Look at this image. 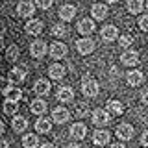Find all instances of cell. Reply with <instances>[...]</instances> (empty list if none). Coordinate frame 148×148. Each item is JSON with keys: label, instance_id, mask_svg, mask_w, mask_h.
<instances>
[{"label": "cell", "instance_id": "1", "mask_svg": "<svg viewBox=\"0 0 148 148\" xmlns=\"http://www.w3.org/2000/svg\"><path fill=\"white\" fill-rule=\"evenodd\" d=\"M98 91H100V87H98V82H96L95 78L85 76V78L82 80V92H83L85 96L92 98V96H96V95H98Z\"/></svg>", "mask_w": 148, "mask_h": 148}, {"label": "cell", "instance_id": "2", "mask_svg": "<svg viewBox=\"0 0 148 148\" xmlns=\"http://www.w3.org/2000/svg\"><path fill=\"white\" fill-rule=\"evenodd\" d=\"M95 46H96L95 39H91V37H83V39H78V43H76V50H78L80 54L87 56V54H91L92 50H95Z\"/></svg>", "mask_w": 148, "mask_h": 148}, {"label": "cell", "instance_id": "3", "mask_svg": "<svg viewBox=\"0 0 148 148\" xmlns=\"http://www.w3.org/2000/svg\"><path fill=\"white\" fill-rule=\"evenodd\" d=\"M26 67L24 65H21V67H15L11 72H9V76H8V80L11 85H18L21 82H24V78H26Z\"/></svg>", "mask_w": 148, "mask_h": 148}, {"label": "cell", "instance_id": "4", "mask_svg": "<svg viewBox=\"0 0 148 148\" xmlns=\"http://www.w3.org/2000/svg\"><path fill=\"white\" fill-rule=\"evenodd\" d=\"M69 119H71V111L67 108H56L52 111V120L56 124H65Z\"/></svg>", "mask_w": 148, "mask_h": 148}, {"label": "cell", "instance_id": "5", "mask_svg": "<svg viewBox=\"0 0 148 148\" xmlns=\"http://www.w3.org/2000/svg\"><path fill=\"white\" fill-rule=\"evenodd\" d=\"M30 54L34 56L35 59H41V58H45V54H46V43L45 41H34L30 46Z\"/></svg>", "mask_w": 148, "mask_h": 148}, {"label": "cell", "instance_id": "6", "mask_svg": "<svg viewBox=\"0 0 148 148\" xmlns=\"http://www.w3.org/2000/svg\"><path fill=\"white\" fill-rule=\"evenodd\" d=\"M100 35H102V41H106V43H111V41H115V39L119 37V30H117V26L108 24V26L102 28Z\"/></svg>", "mask_w": 148, "mask_h": 148}, {"label": "cell", "instance_id": "7", "mask_svg": "<svg viewBox=\"0 0 148 148\" xmlns=\"http://www.w3.org/2000/svg\"><path fill=\"white\" fill-rule=\"evenodd\" d=\"M17 13L18 17H32L34 15V2H30V0H21L17 6Z\"/></svg>", "mask_w": 148, "mask_h": 148}, {"label": "cell", "instance_id": "8", "mask_svg": "<svg viewBox=\"0 0 148 148\" xmlns=\"http://www.w3.org/2000/svg\"><path fill=\"white\" fill-rule=\"evenodd\" d=\"M69 52V48H67V45H63V43H52L50 45V56H52L54 59H63L65 56H67Z\"/></svg>", "mask_w": 148, "mask_h": 148}, {"label": "cell", "instance_id": "9", "mask_svg": "<svg viewBox=\"0 0 148 148\" xmlns=\"http://www.w3.org/2000/svg\"><path fill=\"white\" fill-rule=\"evenodd\" d=\"M117 137L122 139V141H130L133 137V126L132 124H126V122L119 124L117 126Z\"/></svg>", "mask_w": 148, "mask_h": 148}, {"label": "cell", "instance_id": "10", "mask_svg": "<svg viewBox=\"0 0 148 148\" xmlns=\"http://www.w3.org/2000/svg\"><path fill=\"white\" fill-rule=\"evenodd\" d=\"M92 122L96 124V126H106V124L109 122V113L106 109H95L92 111Z\"/></svg>", "mask_w": 148, "mask_h": 148}, {"label": "cell", "instance_id": "11", "mask_svg": "<svg viewBox=\"0 0 148 148\" xmlns=\"http://www.w3.org/2000/svg\"><path fill=\"white\" fill-rule=\"evenodd\" d=\"M78 32H80L82 35H91L92 32H95V22H92V18H82L80 22H78Z\"/></svg>", "mask_w": 148, "mask_h": 148}, {"label": "cell", "instance_id": "12", "mask_svg": "<svg viewBox=\"0 0 148 148\" xmlns=\"http://www.w3.org/2000/svg\"><path fill=\"white\" fill-rule=\"evenodd\" d=\"M50 89H52V87H50V82H48V80H45V78H39V80L35 82V85H34L35 95H39V96L48 95Z\"/></svg>", "mask_w": 148, "mask_h": 148}, {"label": "cell", "instance_id": "13", "mask_svg": "<svg viewBox=\"0 0 148 148\" xmlns=\"http://www.w3.org/2000/svg\"><path fill=\"white\" fill-rule=\"evenodd\" d=\"M91 13H92V18H95V21H104L106 15H108V6H106V4H92Z\"/></svg>", "mask_w": 148, "mask_h": 148}, {"label": "cell", "instance_id": "14", "mask_svg": "<svg viewBox=\"0 0 148 148\" xmlns=\"http://www.w3.org/2000/svg\"><path fill=\"white\" fill-rule=\"evenodd\" d=\"M120 59H122V63L128 65V67H135V65H139V54L135 52V50H126Z\"/></svg>", "mask_w": 148, "mask_h": 148}, {"label": "cell", "instance_id": "15", "mask_svg": "<svg viewBox=\"0 0 148 148\" xmlns=\"http://www.w3.org/2000/svg\"><path fill=\"white\" fill-rule=\"evenodd\" d=\"M126 80H128V83L132 87H139L143 82H145V74H143L141 71H132V72H128Z\"/></svg>", "mask_w": 148, "mask_h": 148}, {"label": "cell", "instance_id": "16", "mask_svg": "<svg viewBox=\"0 0 148 148\" xmlns=\"http://www.w3.org/2000/svg\"><path fill=\"white\" fill-rule=\"evenodd\" d=\"M65 67L63 65H59V63H54V65H50L48 67V76L52 78V80H61V78L65 76Z\"/></svg>", "mask_w": 148, "mask_h": 148}, {"label": "cell", "instance_id": "17", "mask_svg": "<svg viewBox=\"0 0 148 148\" xmlns=\"http://www.w3.org/2000/svg\"><path fill=\"white\" fill-rule=\"evenodd\" d=\"M92 143L98 146H104L109 143V133L106 132V130H96L95 133H92Z\"/></svg>", "mask_w": 148, "mask_h": 148}, {"label": "cell", "instance_id": "18", "mask_svg": "<svg viewBox=\"0 0 148 148\" xmlns=\"http://www.w3.org/2000/svg\"><path fill=\"white\" fill-rule=\"evenodd\" d=\"M58 100L63 102V104L72 102V100H74V91H72V87H59V91H58Z\"/></svg>", "mask_w": 148, "mask_h": 148}, {"label": "cell", "instance_id": "19", "mask_svg": "<svg viewBox=\"0 0 148 148\" xmlns=\"http://www.w3.org/2000/svg\"><path fill=\"white\" fill-rule=\"evenodd\" d=\"M74 15H76V8H74L72 4H65V6H61V9H59L61 21H72Z\"/></svg>", "mask_w": 148, "mask_h": 148}, {"label": "cell", "instance_id": "20", "mask_svg": "<svg viewBox=\"0 0 148 148\" xmlns=\"http://www.w3.org/2000/svg\"><path fill=\"white\" fill-rule=\"evenodd\" d=\"M46 102L43 98H35V100H32V104H30V111L32 113H35V115H43L45 111H46Z\"/></svg>", "mask_w": 148, "mask_h": 148}, {"label": "cell", "instance_id": "21", "mask_svg": "<svg viewBox=\"0 0 148 148\" xmlns=\"http://www.w3.org/2000/svg\"><path fill=\"white\" fill-rule=\"evenodd\" d=\"M41 32H43V22L37 21V18H34V21H30L26 24V34L30 35H39Z\"/></svg>", "mask_w": 148, "mask_h": 148}, {"label": "cell", "instance_id": "22", "mask_svg": "<svg viewBox=\"0 0 148 148\" xmlns=\"http://www.w3.org/2000/svg\"><path fill=\"white\" fill-rule=\"evenodd\" d=\"M85 133H87V128H85V124H83V122H76V124H72V126H71V135L74 139H83V137H85Z\"/></svg>", "mask_w": 148, "mask_h": 148}, {"label": "cell", "instance_id": "23", "mask_svg": "<svg viewBox=\"0 0 148 148\" xmlns=\"http://www.w3.org/2000/svg\"><path fill=\"white\" fill-rule=\"evenodd\" d=\"M52 130V120L48 119H37L35 122V132L37 133H48Z\"/></svg>", "mask_w": 148, "mask_h": 148}, {"label": "cell", "instance_id": "24", "mask_svg": "<svg viewBox=\"0 0 148 148\" xmlns=\"http://www.w3.org/2000/svg\"><path fill=\"white\" fill-rule=\"evenodd\" d=\"M108 111L109 115H122V111H124V106H122V102H119V100H109L108 102Z\"/></svg>", "mask_w": 148, "mask_h": 148}, {"label": "cell", "instance_id": "25", "mask_svg": "<svg viewBox=\"0 0 148 148\" xmlns=\"http://www.w3.org/2000/svg\"><path fill=\"white\" fill-rule=\"evenodd\" d=\"M22 146L24 148H37L39 146V139H37V135H34V133L24 135V139H22Z\"/></svg>", "mask_w": 148, "mask_h": 148}, {"label": "cell", "instance_id": "26", "mask_svg": "<svg viewBox=\"0 0 148 148\" xmlns=\"http://www.w3.org/2000/svg\"><path fill=\"white\" fill-rule=\"evenodd\" d=\"M11 126H13V130H15V132H24V130L28 128V120L24 119V117H17L13 119V122H11Z\"/></svg>", "mask_w": 148, "mask_h": 148}, {"label": "cell", "instance_id": "27", "mask_svg": "<svg viewBox=\"0 0 148 148\" xmlns=\"http://www.w3.org/2000/svg\"><path fill=\"white\" fill-rule=\"evenodd\" d=\"M128 11L132 15H139L143 11V0H128Z\"/></svg>", "mask_w": 148, "mask_h": 148}, {"label": "cell", "instance_id": "28", "mask_svg": "<svg viewBox=\"0 0 148 148\" xmlns=\"http://www.w3.org/2000/svg\"><path fill=\"white\" fill-rule=\"evenodd\" d=\"M6 95V100H11V102H18L22 98V92H21V89H15V87H9V89L4 92Z\"/></svg>", "mask_w": 148, "mask_h": 148}, {"label": "cell", "instance_id": "29", "mask_svg": "<svg viewBox=\"0 0 148 148\" xmlns=\"http://www.w3.org/2000/svg\"><path fill=\"white\" fill-rule=\"evenodd\" d=\"M74 113H76L78 119H83L89 115V108H87V104H83V102H78L76 106H74Z\"/></svg>", "mask_w": 148, "mask_h": 148}, {"label": "cell", "instance_id": "30", "mask_svg": "<svg viewBox=\"0 0 148 148\" xmlns=\"http://www.w3.org/2000/svg\"><path fill=\"white\" fill-rule=\"evenodd\" d=\"M17 111H18V102H11V100L4 102V113L6 115H15Z\"/></svg>", "mask_w": 148, "mask_h": 148}, {"label": "cell", "instance_id": "31", "mask_svg": "<svg viewBox=\"0 0 148 148\" xmlns=\"http://www.w3.org/2000/svg\"><path fill=\"white\" fill-rule=\"evenodd\" d=\"M6 59H8V61H17V59H18V46L17 45H11L6 50Z\"/></svg>", "mask_w": 148, "mask_h": 148}, {"label": "cell", "instance_id": "32", "mask_svg": "<svg viewBox=\"0 0 148 148\" xmlns=\"http://www.w3.org/2000/svg\"><path fill=\"white\" fill-rule=\"evenodd\" d=\"M67 32H69V28L65 26V24H56V26L52 28V34H54L56 37H63V35H67Z\"/></svg>", "mask_w": 148, "mask_h": 148}, {"label": "cell", "instance_id": "33", "mask_svg": "<svg viewBox=\"0 0 148 148\" xmlns=\"http://www.w3.org/2000/svg\"><path fill=\"white\" fill-rule=\"evenodd\" d=\"M119 43H120V46H122V48H128V46L133 43V35H130V34H124V35H120Z\"/></svg>", "mask_w": 148, "mask_h": 148}, {"label": "cell", "instance_id": "34", "mask_svg": "<svg viewBox=\"0 0 148 148\" xmlns=\"http://www.w3.org/2000/svg\"><path fill=\"white\" fill-rule=\"evenodd\" d=\"M52 4H54V0H35V6H37V8H41V9H48V8H52Z\"/></svg>", "mask_w": 148, "mask_h": 148}, {"label": "cell", "instance_id": "35", "mask_svg": "<svg viewBox=\"0 0 148 148\" xmlns=\"http://www.w3.org/2000/svg\"><path fill=\"white\" fill-rule=\"evenodd\" d=\"M139 28H141L143 32H148V15H143L139 18Z\"/></svg>", "mask_w": 148, "mask_h": 148}, {"label": "cell", "instance_id": "36", "mask_svg": "<svg viewBox=\"0 0 148 148\" xmlns=\"http://www.w3.org/2000/svg\"><path fill=\"white\" fill-rule=\"evenodd\" d=\"M9 87H11V83H9V80H2V78H0V91L2 92H6Z\"/></svg>", "mask_w": 148, "mask_h": 148}, {"label": "cell", "instance_id": "37", "mask_svg": "<svg viewBox=\"0 0 148 148\" xmlns=\"http://www.w3.org/2000/svg\"><path fill=\"white\" fill-rule=\"evenodd\" d=\"M141 145L148 148V132H145V133H143V137H141Z\"/></svg>", "mask_w": 148, "mask_h": 148}, {"label": "cell", "instance_id": "38", "mask_svg": "<svg viewBox=\"0 0 148 148\" xmlns=\"http://www.w3.org/2000/svg\"><path fill=\"white\" fill-rule=\"evenodd\" d=\"M143 104H146V106H148V91L143 92Z\"/></svg>", "mask_w": 148, "mask_h": 148}, {"label": "cell", "instance_id": "39", "mask_svg": "<svg viewBox=\"0 0 148 148\" xmlns=\"http://www.w3.org/2000/svg\"><path fill=\"white\" fill-rule=\"evenodd\" d=\"M39 148H56L54 145H50V143H45V145H41Z\"/></svg>", "mask_w": 148, "mask_h": 148}, {"label": "cell", "instance_id": "40", "mask_svg": "<svg viewBox=\"0 0 148 148\" xmlns=\"http://www.w3.org/2000/svg\"><path fill=\"white\" fill-rule=\"evenodd\" d=\"M0 148H8V141H4V139H0Z\"/></svg>", "mask_w": 148, "mask_h": 148}, {"label": "cell", "instance_id": "41", "mask_svg": "<svg viewBox=\"0 0 148 148\" xmlns=\"http://www.w3.org/2000/svg\"><path fill=\"white\" fill-rule=\"evenodd\" d=\"M111 148H126V146H124V145H122V143H115V145H113V146H111Z\"/></svg>", "mask_w": 148, "mask_h": 148}, {"label": "cell", "instance_id": "42", "mask_svg": "<svg viewBox=\"0 0 148 148\" xmlns=\"http://www.w3.org/2000/svg\"><path fill=\"white\" fill-rule=\"evenodd\" d=\"M4 130H6V126H4V122H2V120H0V135H2V133H4Z\"/></svg>", "mask_w": 148, "mask_h": 148}, {"label": "cell", "instance_id": "43", "mask_svg": "<svg viewBox=\"0 0 148 148\" xmlns=\"http://www.w3.org/2000/svg\"><path fill=\"white\" fill-rule=\"evenodd\" d=\"M65 148H80V146H78V145H67Z\"/></svg>", "mask_w": 148, "mask_h": 148}, {"label": "cell", "instance_id": "44", "mask_svg": "<svg viewBox=\"0 0 148 148\" xmlns=\"http://www.w3.org/2000/svg\"><path fill=\"white\" fill-rule=\"evenodd\" d=\"M2 45H4V37H0V50H2Z\"/></svg>", "mask_w": 148, "mask_h": 148}, {"label": "cell", "instance_id": "45", "mask_svg": "<svg viewBox=\"0 0 148 148\" xmlns=\"http://www.w3.org/2000/svg\"><path fill=\"white\" fill-rule=\"evenodd\" d=\"M106 2H108V4H115V2H117V0H106Z\"/></svg>", "mask_w": 148, "mask_h": 148}, {"label": "cell", "instance_id": "46", "mask_svg": "<svg viewBox=\"0 0 148 148\" xmlns=\"http://www.w3.org/2000/svg\"><path fill=\"white\" fill-rule=\"evenodd\" d=\"M0 37H2V24H0Z\"/></svg>", "mask_w": 148, "mask_h": 148}, {"label": "cell", "instance_id": "47", "mask_svg": "<svg viewBox=\"0 0 148 148\" xmlns=\"http://www.w3.org/2000/svg\"><path fill=\"white\" fill-rule=\"evenodd\" d=\"M146 8H148V0H146Z\"/></svg>", "mask_w": 148, "mask_h": 148}]
</instances>
